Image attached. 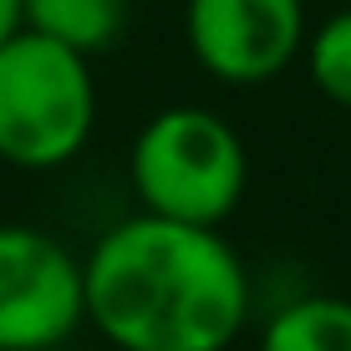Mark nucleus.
<instances>
[{
    "label": "nucleus",
    "mask_w": 351,
    "mask_h": 351,
    "mask_svg": "<svg viewBox=\"0 0 351 351\" xmlns=\"http://www.w3.org/2000/svg\"><path fill=\"white\" fill-rule=\"evenodd\" d=\"M219 351H239V346H219Z\"/></svg>",
    "instance_id": "obj_10"
},
{
    "label": "nucleus",
    "mask_w": 351,
    "mask_h": 351,
    "mask_svg": "<svg viewBox=\"0 0 351 351\" xmlns=\"http://www.w3.org/2000/svg\"><path fill=\"white\" fill-rule=\"evenodd\" d=\"M21 26L97 62L123 41L128 0H21Z\"/></svg>",
    "instance_id": "obj_6"
},
{
    "label": "nucleus",
    "mask_w": 351,
    "mask_h": 351,
    "mask_svg": "<svg viewBox=\"0 0 351 351\" xmlns=\"http://www.w3.org/2000/svg\"><path fill=\"white\" fill-rule=\"evenodd\" d=\"M82 300L112 351H219L255 316V280L224 229L138 209L82 255Z\"/></svg>",
    "instance_id": "obj_1"
},
{
    "label": "nucleus",
    "mask_w": 351,
    "mask_h": 351,
    "mask_svg": "<svg viewBox=\"0 0 351 351\" xmlns=\"http://www.w3.org/2000/svg\"><path fill=\"white\" fill-rule=\"evenodd\" d=\"M21 31V0H0V41Z\"/></svg>",
    "instance_id": "obj_9"
},
{
    "label": "nucleus",
    "mask_w": 351,
    "mask_h": 351,
    "mask_svg": "<svg viewBox=\"0 0 351 351\" xmlns=\"http://www.w3.org/2000/svg\"><path fill=\"white\" fill-rule=\"evenodd\" d=\"M82 326V255L51 229L0 224V351H56Z\"/></svg>",
    "instance_id": "obj_4"
},
{
    "label": "nucleus",
    "mask_w": 351,
    "mask_h": 351,
    "mask_svg": "<svg viewBox=\"0 0 351 351\" xmlns=\"http://www.w3.org/2000/svg\"><path fill=\"white\" fill-rule=\"evenodd\" d=\"M97 71L92 56L21 26L0 41V163L56 173L92 143Z\"/></svg>",
    "instance_id": "obj_3"
},
{
    "label": "nucleus",
    "mask_w": 351,
    "mask_h": 351,
    "mask_svg": "<svg viewBox=\"0 0 351 351\" xmlns=\"http://www.w3.org/2000/svg\"><path fill=\"white\" fill-rule=\"evenodd\" d=\"M306 0H184V46L204 77L265 87L306 51Z\"/></svg>",
    "instance_id": "obj_5"
},
{
    "label": "nucleus",
    "mask_w": 351,
    "mask_h": 351,
    "mask_svg": "<svg viewBox=\"0 0 351 351\" xmlns=\"http://www.w3.org/2000/svg\"><path fill=\"white\" fill-rule=\"evenodd\" d=\"M128 178L138 209L224 229L250 189V148L224 112L173 102L132 132Z\"/></svg>",
    "instance_id": "obj_2"
},
{
    "label": "nucleus",
    "mask_w": 351,
    "mask_h": 351,
    "mask_svg": "<svg viewBox=\"0 0 351 351\" xmlns=\"http://www.w3.org/2000/svg\"><path fill=\"white\" fill-rule=\"evenodd\" d=\"M300 62L311 71V87H316L326 102H336V107L351 112V5L331 10L326 21L311 26Z\"/></svg>",
    "instance_id": "obj_8"
},
{
    "label": "nucleus",
    "mask_w": 351,
    "mask_h": 351,
    "mask_svg": "<svg viewBox=\"0 0 351 351\" xmlns=\"http://www.w3.org/2000/svg\"><path fill=\"white\" fill-rule=\"evenodd\" d=\"M255 351H351V300L331 290L285 300L265 316Z\"/></svg>",
    "instance_id": "obj_7"
}]
</instances>
